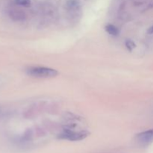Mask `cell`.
Listing matches in <instances>:
<instances>
[{
	"label": "cell",
	"mask_w": 153,
	"mask_h": 153,
	"mask_svg": "<svg viewBox=\"0 0 153 153\" xmlns=\"http://www.w3.org/2000/svg\"><path fill=\"white\" fill-rule=\"evenodd\" d=\"M89 135V132L88 131H75L70 129H65L62 133L58 135L60 139L70 140V141H79L83 139L86 138Z\"/></svg>",
	"instance_id": "obj_2"
},
{
	"label": "cell",
	"mask_w": 153,
	"mask_h": 153,
	"mask_svg": "<svg viewBox=\"0 0 153 153\" xmlns=\"http://www.w3.org/2000/svg\"><path fill=\"white\" fill-rule=\"evenodd\" d=\"M27 74L36 78H52L58 74V72L54 69L48 67H29L26 70Z\"/></svg>",
	"instance_id": "obj_1"
},
{
	"label": "cell",
	"mask_w": 153,
	"mask_h": 153,
	"mask_svg": "<svg viewBox=\"0 0 153 153\" xmlns=\"http://www.w3.org/2000/svg\"><path fill=\"white\" fill-rule=\"evenodd\" d=\"M15 3L18 5L23 7H29L31 5V0H14Z\"/></svg>",
	"instance_id": "obj_5"
},
{
	"label": "cell",
	"mask_w": 153,
	"mask_h": 153,
	"mask_svg": "<svg viewBox=\"0 0 153 153\" xmlns=\"http://www.w3.org/2000/svg\"><path fill=\"white\" fill-rule=\"evenodd\" d=\"M68 6H70V7H77L78 5V1L76 0H70L67 3Z\"/></svg>",
	"instance_id": "obj_7"
},
{
	"label": "cell",
	"mask_w": 153,
	"mask_h": 153,
	"mask_svg": "<svg viewBox=\"0 0 153 153\" xmlns=\"http://www.w3.org/2000/svg\"><path fill=\"white\" fill-rule=\"evenodd\" d=\"M137 139L142 144H149L153 142V129L140 132L137 135Z\"/></svg>",
	"instance_id": "obj_3"
},
{
	"label": "cell",
	"mask_w": 153,
	"mask_h": 153,
	"mask_svg": "<svg viewBox=\"0 0 153 153\" xmlns=\"http://www.w3.org/2000/svg\"><path fill=\"white\" fill-rule=\"evenodd\" d=\"M126 46L127 49H128L129 51H131L133 49H134L136 46V45L134 44V43L131 40H127L126 42Z\"/></svg>",
	"instance_id": "obj_6"
},
{
	"label": "cell",
	"mask_w": 153,
	"mask_h": 153,
	"mask_svg": "<svg viewBox=\"0 0 153 153\" xmlns=\"http://www.w3.org/2000/svg\"><path fill=\"white\" fill-rule=\"evenodd\" d=\"M105 30L108 34L114 36H117L120 33L119 29H118L116 26H114V25H111V24L106 25Z\"/></svg>",
	"instance_id": "obj_4"
},
{
	"label": "cell",
	"mask_w": 153,
	"mask_h": 153,
	"mask_svg": "<svg viewBox=\"0 0 153 153\" xmlns=\"http://www.w3.org/2000/svg\"><path fill=\"white\" fill-rule=\"evenodd\" d=\"M147 32L149 33V34H153V26L150 27V28H149V29H148Z\"/></svg>",
	"instance_id": "obj_8"
}]
</instances>
